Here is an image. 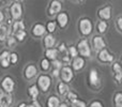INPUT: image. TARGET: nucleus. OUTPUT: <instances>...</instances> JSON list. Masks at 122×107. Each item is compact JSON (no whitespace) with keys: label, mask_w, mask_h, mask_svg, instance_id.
<instances>
[{"label":"nucleus","mask_w":122,"mask_h":107,"mask_svg":"<svg viewBox=\"0 0 122 107\" xmlns=\"http://www.w3.org/2000/svg\"><path fill=\"white\" fill-rule=\"evenodd\" d=\"M36 84L40 89V92L47 93L53 86V77L47 73H40L36 79Z\"/></svg>","instance_id":"1"},{"label":"nucleus","mask_w":122,"mask_h":107,"mask_svg":"<svg viewBox=\"0 0 122 107\" xmlns=\"http://www.w3.org/2000/svg\"><path fill=\"white\" fill-rule=\"evenodd\" d=\"M24 5L20 2H11L10 5L8 6V14L9 18L12 19L13 21L20 20L24 17Z\"/></svg>","instance_id":"2"},{"label":"nucleus","mask_w":122,"mask_h":107,"mask_svg":"<svg viewBox=\"0 0 122 107\" xmlns=\"http://www.w3.org/2000/svg\"><path fill=\"white\" fill-rule=\"evenodd\" d=\"M16 89V82H15L14 77L9 74L2 76L0 79V90L3 93H8V94H13V92Z\"/></svg>","instance_id":"3"},{"label":"nucleus","mask_w":122,"mask_h":107,"mask_svg":"<svg viewBox=\"0 0 122 107\" xmlns=\"http://www.w3.org/2000/svg\"><path fill=\"white\" fill-rule=\"evenodd\" d=\"M39 67L36 63L29 62L24 66L23 72H21V76L26 82H32V80L36 79L39 75Z\"/></svg>","instance_id":"4"},{"label":"nucleus","mask_w":122,"mask_h":107,"mask_svg":"<svg viewBox=\"0 0 122 107\" xmlns=\"http://www.w3.org/2000/svg\"><path fill=\"white\" fill-rule=\"evenodd\" d=\"M93 30L92 21L88 17H82L78 20V31L82 36H89Z\"/></svg>","instance_id":"5"},{"label":"nucleus","mask_w":122,"mask_h":107,"mask_svg":"<svg viewBox=\"0 0 122 107\" xmlns=\"http://www.w3.org/2000/svg\"><path fill=\"white\" fill-rule=\"evenodd\" d=\"M29 34L32 39H42L46 34V27L41 21H36L30 27Z\"/></svg>","instance_id":"6"},{"label":"nucleus","mask_w":122,"mask_h":107,"mask_svg":"<svg viewBox=\"0 0 122 107\" xmlns=\"http://www.w3.org/2000/svg\"><path fill=\"white\" fill-rule=\"evenodd\" d=\"M62 11V3L60 0H51L46 8V15L49 18H54Z\"/></svg>","instance_id":"7"},{"label":"nucleus","mask_w":122,"mask_h":107,"mask_svg":"<svg viewBox=\"0 0 122 107\" xmlns=\"http://www.w3.org/2000/svg\"><path fill=\"white\" fill-rule=\"evenodd\" d=\"M77 51H78V54L80 56H82L85 58H88V57L91 56V48H90V45L88 43V40L87 39H81L80 41H78L77 45Z\"/></svg>","instance_id":"8"},{"label":"nucleus","mask_w":122,"mask_h":107,"mask_svg":"<svg viewBox=\"0 0 122 107\" xmlns=\"http://www.w3.org/2000/svg\"><path fill=\"white\" fill-rule=\"evenodd\" d=\"M74 78V71L70 65H63L62 69L60 70V79L61 82L69 84Z\"/></svg>","instance_id":"9"},{"label":"nucleus","mask_w":122,"mask_h":107,"mask_svg":"<svg viewBox=\"0 0 122 107\" xmlns=\"http://www.w3.org/2000/svg\"><path fill=\"white\" fill-rule=\"evenodd\" d=\"M10 54L11 51L8 48H2L0 51V67L2 70H9L11 67Z\"/></svg>","instance_id":"10"},{"label":"nucleus","mask_w":122,"mask_h":107,"mask_svg":"<svg viewBox=\"0 0 122 107\" xmlns=\"http://www.w3.org/2000/svg\"><path fill=\"white\" fill-rule=\"evenodd\" d=\"M56 18V23H57V26L60 28L61 30L65 29L69 25V21H70V16L67 14L66 11H61L59 14L55 17Z\"/></svg>","instance_id":"11"},{"label":"nucleus","mask_w":122,"mask_h":107,"mask_svg":"<svg viewBox=\"0 0 122 107\" xmlns=\"http://www.w3.org/2000/svg\"><path fill=\"white\" fill-rule=\"evenodd\" d=\"M56 43H57V40H56L54 34L46 33L42 38V45H43V47H44V49L53 48V47L56 46Z\"/></svg>","instance_id":"12"},{"label":"nucleus","mask_w":122,"mask_h":107,"mask_svg":"<svg viewBox=\"0 0 122 107\" xmlns=\"http://www.w3.org/2000/svg\"><path fill=\"white\" fill-rule=\"evenodd\" d=\"M86 65V61H85L84 57H79L77 56L76 58H74L71 62V67L73 69L74 72H79L81 71L82 69Z\"/></svg>","instance_id":"13"},{"label":"nucleus","mask_w":122,"mask_h":107,"mask_svg":"<svg viewBox=\"0 0 122 107\" xmlns=\"http://www.w3.org/2000/svg\"><path fill=\"white\" fill-rule=\"evenodd\" d=\"M21 30H27V26H26V23L24 21V19L13 21L12 25L10 26V33L11 34H15L16 32L21 31Z\"/></svg>","instance_id":"14"},{"label":"nucleus","mask_w":122,"mask_h":107,"mask_svg":"<svg viewBox=\"0 0 122 107\" xmlns=\"http://www.w3.org/2000/svg\"><path fill=\"white\" fill-rule=\"evenodd\" d=\"M27 95L30 99V101L33 102L36 100L39 99V95H40V89L38 88L36 84H31L29 87L27 88Z\"/></svg>","instance_id":"15"},{"label":"nucleus","mask_w":122,"mask_h":107,"mask_svg":"<svg viewBox=\"0 0 122 107\" xmlns=\"http://www.w3.org/2000/svg\"><path fill=\"white\" fill-rule=\"evenodd\" d=\"M14 99L12 94L0 92V107H12Z\"/></svg>","instance_id":"16"},{"label":"nucleus","mask_w":122,"mask_h":107,"mask_svg":"<svg viewBox=\"0 0 122 107\" xmlns=\"http://www.w3.org/2000/svg\"><path fill=\"white\" fill-rule=\"evenodd\" d=\"M97 59H99L101 62L108 63V62H112L115 58L107 49L104 48V49H102V51H100V53L97 54Z\"/></svg>","instance_id":"17"},{"label":"nucleus","mask_w":122,"mask_h":107,"mask_svg":"<svg viewBox=\"0 0 122 107\" xmlns=\"http://www.w3.org/2000/svg\"><path fill=\"white\" fill-rule=\"evenodd\" d=\"M10 34V26H8L5 23L0 24V44H4Z\"/></svg>","instance_id":"18"},{"label":"nucleus","mask_w":122,"mask_h":107,"mask_svg":"<svg viewBox=\"0 0 122 107\" xmlns=\"http://www.w3.org/2000/svg\"><path fill=\"white\" fill-rule=\"evenodd\" d=\"M92 45L95 51H102L106 47V43L104 39L100 36H94L92 39Z\"/></svg>","instance_id":"19"},{"label":"nucleus","mask_w":122,"mask_h":107,"mask_svg":"<svg viewBox=\"0 0 122 107\" xmlns=\"http://www.w3.org/2000/svg\"><path fill=\"white\" fill-rule=\"evenodd\" d=\"M38 67H39V71H41L42 73H47L51 69V61H49L47 58L43 57L40 60V62H39Z\"/></svg>","instance_id":"20"},{"label":"nucleus","mask_w":122,"mask_h":107,"mask_svg":"<svg viewBox=\"0 0 122 107\" xmlns=\"http://www.w3.org/2000/svg\"><path fill=\"white\" fill-rule=\"evenodd\" d=\"M69 91H70V87L67 84H65L63 82H57V85H56V92H57V94L59 97H65V94Z\"/></svg>","instance_id":"21"},{"label":"nucleus","mask_w":122,"mask_h":107,"mask_svg":"<svg viewBox=\"0 0 122 107\" xmlns=\"http://www.w3.org/2000/svg\"><path fill=\"white\" fill-rule=\"evenodd\" d=\"M58 49L56 47H53V48H47L44 51V57L47 58L49 61H54L56 59H58Z\"/></svg>","instance_id":"22"},{"label":"nucleus","mask_w":122,"mask_h":107,"mask_svg":"<svg viewBox=\"0 0 122 107\" xmlns=\"http://www.w3.org/2000/svg\"><path fill=\"white\" fill-rule=\"evenodd\" d=\"M89 84L92 87H97L100 84V78H99V74L97 71L94 69H92L89 73Z\"/></svg>","instance_id":"23"},{"label":"nucleus","mask_w":122,"mask_h":107,"mask_svg":"<svg viewBox=\"0 0 122 107\" xmlns=\"http://www.w3.org/2000/svg\"><path fill=\"white\" fill-rule=\"evenodd\" d=\"M99 17L102 19H104V20H108V19H110V17H112V6L110 5H107L105 6V8L101 9V10L99 11Z\"/></svg>","instance_id":"24"},{"label":"nucleus","mask_w":122,"mask_h":107,"mask_svg":"<svg viewBox=\"0 0 122 107\" xmlns=\"http://www.w3.org/2000/svg\"><path fill=\"white\" fill-rule=\"evenodd\" d=\"M3 45L5 46V48L10 49V51H13V49L18 45V42H17V40L15 39V36H13V34H10V36H8V39L5 40Z\"/></svg>","instance_id":"25"},{"label":"nucleus","mask_w":122,"mask_h":107,"mask_svg":"<svg viewBox=\"0 0 122 107\" xmlns=\"http://www.w3.org/2000/svg\"><path fill=\"white\" fill-rule=\"evenodd\" d=\"M60 103H61V101H60L59 97L55 94H51L46 100V107H59Z\"/></svg>","instance_id":"26"},{"label":"nucleus","mask_w":122,"mask_h":107,"mask_svg":"<svg viewBox=\"0 0 122 107\" xmlns=\"http://www.w3.org/2000/svg\"><path fill=\"white\" fill-rule=\"evenodd\" d=\"M112 71H114V77L117 82H122V66L119 63L112 64Z\"/></svg>","instance_id":"27"},{"label":"nucleus","mask_w":122,"mask_h":107,"mask_svg":"<svg viewBox=\"0 0 122 107\" xmlns=\"http://www.w3.org/2000/svg\"><path fill=\"white\" fill-rule=\"evenodd\" d=\"M13 36H15V39L17 40L18 44H21V43H24L26 40H27L28 31H27V30H21V31L16 32V33L13 34Z\"/></svg>","instance_id":"28"},{"label":"nucleus","mask_w":122,"mask_h":107,"mask_svg":"<svg viewBox=\"0 0 122 107\" xmlns=\"http://www.w3.org/2000/svg\"><path fill=\"white\" fill-rule=\"evenodd\" d=\"M45 27H46V33H51V34H54L55 33V31L57 30V23H56V20H49L46 23V25H45Z\"/></svg>","instance_id":"29"},{"label":"nucleus","mask_w":122,"mask_h":107,"mask_svg":"<svg viewBox=\"0 0 122 107\" xmlns=\"http://www.w3.org/2000/svg\"><path fill=\"white\" fill-rule=\"evenodd\" d=\"M19 61V56L16 51H11V54H10V63H11V66H14L18 63Z\"/></svg>","instance_id":"30"},{"label":"nucleus","mask_w":122,"mask_h":107,"mask_svg":"<svg viewBox=\"0 0 122 107\" xmlns=\"http://www.w3.org/2000/svg\"><path fill=\"white\" fill-rule=\"evenodd\" d=\"M65 100H66V102H69V103L71 104V103H73L74 101L78 100V95H77V93H75L74 91L70 90L69 92L65 94Z\"/></svg>","instance_id":"31"},{"label":"nucleus","mask_w":122,"mask_h":107,"mask_svg":"<svg viewBox=\"0 0 122 107\" xmlns=\"http://www.w3.org/2000/svg\"><path fill=\"white\" fill-rule=\"evenodd\" d=\"M67 54L70 55V57H71L72 59L76 58V57L78 56V51H77V47L74 46V45H71V46L67 47Z\"/></svg>","instance_id":"32"},{"label":"nucleus","mask_w":122,"mask_h":107,"mask_svg":"<svg viewBox=\"0 0 122 107\" xmlns=\"http://www.w3.org/2000/svg\"><path fill=\"white\" fill-rule=\"evenodd\" d=\"M114 102L116 107H122V92H118L115 94Z\"/></svg>","instance_id":"33"},{"label":"nucleus","mask_w":122,"mask_h":107,"mask_svg":"<svg viewBox=\"0 0 122 107\" xmlns=\"http://www.w3.org/2000/svg\"><path fill=\"white\" fill-rule=\"evenodd\" d=\"M107 27H108L107 23L104 20H101L99 24H97V31H99L100 33H104V32L107 30Z\"/></svg>","instance_id":"34"},{"label":"nucleus","mask_w":122,"mask_h":107,"mask_svg":"<svg viewBox=\"0 0 122 107\" xmlns=\"http://www.w3.org/2000/svg\"><path fill=\"white\" fill-rule=\"evenodd\" d=\"M57 49H58V53L61 54V55H64V54L67 53V46H66V44H65L64 42L59 43L58 46H57Z\"/></svg>","instance_id":"35"},{"label":"nucleus","mask_w":122,"mask_h":107,"mask_svg":"<svg viewBox=\"0 0 122 107\" xmlns=\"http://www.w3.org/2000/svg\"><path fill=\"white\" fill-rule=\"evenodd\" d=\"M60 60L62 61L63 65H69V64H71V62H72V58L70 57V55L67 53L64 54V55H62V57H61Z\"/></svg>","instance_id":"36"},{"label":"nucleus","mask_w":122,"mask_h":107,"mask_svg":"<svg viewBox=\"0 0 122 107\" xmlns=\"http://www.w3.org/2000/svg\"><path fill=\"white\" fill-rule=\"evenodd\" d=\"M63 66V63L62 61L60 60V59H56V60L51 61V67H54V69H58V70H61Z\"/></svg>","instance_id":"37"},{"label":"nucleus","mask_w":122,"mask_h":107,"mask_svg":"<svg viewBox=\"0 0 122 107\" xmlns=\"http://www.w3.org/2000/svg\"><path fill=\"white\" fill-rule=\"evenodd\" d=\"M71 107H87V104L81 100H76L71 103Z\"/></svg>","instance_id":"38"},{"label":"nucleus","mask_w":122,"mask_h":107,"mask_svg":"<svg viewBox=\"0 0 122 107\" xmlns=\"http://www.w3.org/2000/svg\"><path fill=\"white\" fill-rule=\"evenodd\" d=\"M51 76L53 78H56V79H58V78L60 77V70H58V69H51Z\"/></svg>","instance_id":"39"},{"label":"nucleus","mask_w":122,"mask_h":107,"mask_svg":"<svg viewBox=\"0 0 122 107\" xmlns=\"http://www.w3.org/2000/svg\"><path fill=\"white\" fill-rule=\"evenodd\" d=\"M88 107H103V104L100 101H93V102H91V104Z\"/></svg>","instance_id":"40"},{"label":"nucleus","mask_w":122,"mask_h":107,"mask_svg":"<svg viewBox=\"0 0 122 107\" xmlns=\"http://www.w3.org/2000/svg\"><path fill=\"white\" fill-rule=\"evenodd\" d=\"M5 19H6L5 13L3 12V10H0V24L5 23Z\"/></svg>","instance_id":"41"},{"label":"nucleus","mask_w":122,"mask_h":107,"mask_svg":"<svg viewBox=\"0 0 122 107\" xmlns=\"http://www.w3.org/2000/svg\"><path fill=\"white\" fill-rule=\"evenodd\" d=\"M117 26H118V28L122 31V17H119V18L117 19Z\"/></svg>","instance_id":"42"},{"label":"nucleus","mask_w":122,"mask_h":107,"mask_svg":"<svg viewBox=\"0 0 122 107\" xmlns=\"http://www.w3.org/2000/svg\"><path fill=\"white\" fill-rule=\"evenodd\" d=\"M31 103H32V105H33V107H43L42 104L39 102V100H36V101L31 102Z\"/></svg>","instance_id":"43"},{"label":"nucleus","mask_w":122,"mask_h":107,"mask_svg":"<svg viewBox=\"0 0 122 107\" xmlns=\"http://www.w3.org/2000/svg\"><path fill=\"white\" fill-rule=\"evenodd\" d=\"M27 105H28V103L27 102H20V103H18L16 105V107H27Z\"/></svg>","instance_id":"44"},{"label":"nucleus","mask_w":122,"mask_h":107,"mask_svg":"<svg viewBox=\"0 0 122 107\" xmlns=\"http://www.w3.org/2000/svg\"><path fill=\"white\" fill-rule=\"evenodd\" d=\"M4 3H5V2H4V0H0V10H2V8L5 5Z\"/></svg>","instance_id":"45"},{"label":"nucleus","mask_w":122,"mask_h":107,"mask_svg":"<svg viewBox=\"0 0 122 107\" xmlns=\"http://www.w3.org/2000/svg\"><path fill=\"white\" fill-rule=\"evenodd\" d=\"M59 107H70V106L67 105V103H65V102H62V103H60Z\"/></svg>","instance_id":"46"},{"label":"nucleus","mask_w":122,"mask_h":107,"mask_svg":"<svg viewBox=\"0 0 122 107\" xmlns=\"http://www.w3.org/2000/svg\"><path fill=\"white\" fill-rule=\"evenodd\" d=\"M11 2H20V3H23L24 0H11Z\"/></svg>","instance_id":"47"},{"label":"nucleus","mask_w":122,"mask_h":107,"mask_svg":"<svg viewBox=\"0 0 122 107\" xmlns=\"http://www.w3.org/2000/svg\"><path fill=\"white\" fill-rule=\"evenodd\" d=\"M74 2H76V3H81L82 1H84V0H73Z\"/></svg>","instance_id":"48"},{"label":"nucleus","mask_w":122,"mask_h":107,"mask_svg":"<svg viewBox=\"0 0 122 107\" xmlns=\"http://www.w3.org/2000/svg\"><path fill=\"white\" fill-rule=\"evenodd\" d=\"M27 107H33V105H32V103H28Z\"/></svg>","instance_id":"49"},{"label":"nucleus","mask_w":122,"mask_h":107,"mask_svg":"<svg viewBox=\"0 0 122 107\" xmlns=\"http://www.w3.org/2000/svg\"><path fill=\"white\" fill-rule=\"evenodd\" d=\"M121 66H122V58H121Z\"/></svg>","instance_id":"50"},{"label":"nucleus","mask_w":122,"mask_h":107,"mask_svg":"<svg viewBox=\"0 0 122 107\" xmlns=\"http://www.w3.org/2000/svg\"><path fill=\"white\" fill-rule=\"evenodd\" d=\"M0 92H1V90H0Z\"/></svg>","instance_id":"51"},{"label":"nucleus","mask_w":122,"mask_h":107,"mask_svg":"<svg viewBox=\"0 0 122 107\" xmlns=\"http://www.w3.org/2000/svg\"><path fill=\"white\" fill-rule=\"evenodd\" d=\"M60 1H61V0H60Z\"/></svg>","instance_id":"52"}]
</instances>
